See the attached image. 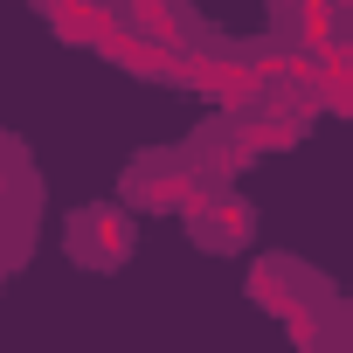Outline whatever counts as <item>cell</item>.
<instances>
[{
  "label": "cell",
  "mask_w": 353,
  "mask_h": 353,
  "mask_svg": "<svg viewBox=\"0 0 353 353\" xmlns=\"http://www.w3.org/2000/svg\"><path fill=\"white\" fill-rule=\"evenodd\" d=\"M125 188H132V201L139 208H152V215H194L201 201H208V173L201 166H188V159H139L132 173H125Z\"/></svg>",
  "instance_id": "1"
},
{
  "label": "cell",
  "mask_w": 353,
  "mask_h": 353,
  "mask_svg": "<svg viewBox=\"0 0 353 353\" xmlns=\"http://www.w3.org/2000/svg\"><path fill=\"white\" fill-rule=\"evenodd\" d=\"M181 83H188L201 104L229 111V118H250V111H256V97H263V83H256V70H250L243 56H208V49H188Z\"/></svg>",
  "instance_id": "2"
},
{
  "label": "cell",
  "mask_w": 353,
  "mask_h": 353,
  "mask_svg": "<svg viewBox=\"0 0 353 353\" xmlns=\"http://www.w3.org/2000/svg\"><path fill=\"white\" fill-rule=\"evenodd\" d=\"M104 63H118V70H132V77H145V83H181V63L188 56H173V49H159V42H145L139 28H111L104 35V49H97Z\"/></svg>",
  "instance_id": "7"
},
{
  "label": "cell",
  "mask_w": 353,
  "mask_h": 353,
  "mask_svg": "<svg viewBox=\"0 0 353 353\" xmlns=\"http://www.w3.org/2000/svg\"><path fill=\"white\" fill-rule=\"evenodd\" d=\"M125 250H132V222H125V208H77L70 215V256L77 263H90V270H111V263H125Z\"/></svg>",
  "instance_id": "5"
},
{
  "label": "cell",
  "mask_w": 353,
  "mask_h": 353,
  "mask_svg": "<svg viewBox=\"0 0 353 353\" xmlns=\"http://www.w3.org/2000/svg\"><path fill=\"white\" fill-rule=\"evenodd\" d=\"M125 28H139L145 42H159V49H173V56H188V14H181V8L139 0V8H125Z\"/></svg>",
  "instance_id": "9"
},
{
  "label": "cell",
  "mask_w": 353,
  "mask_h": 353,
  "mask_svg": "<svg viewBox=\"0 0 353 353\" xmlns=\"http://www.w3.org/2000/svg\"><path fill=\"white\" fill-rule=\"evenodd\" d=\"M188 229H194V243H201V250H222V256H229V250H243V243H250L256 215H250V201H243V194H229V188L215 181V188H208V201L188 215Z\"/></svg>",
  "instance_id": "6"
},
{
  "label": "cell",
  "mask_w": 353,
  "mask_h": 353,
  "mask_svg": "<svg viewBox=\"0 0 353 353\" xmlns=\"http://www.w3.org/2000/svg\"><path fill=\"white\" fill-rule=\"evenodd\" d=\"M42 21L56 28V42H77V49H104V35L118 28V14H104V8H90V0H56V8H42Z\"/></svg>",
  "instance_id": "8"
},
{
  "label": "cell",
  "mask_w": 353,
  "mask_h": 353,
  "mask_svg": "<svg viewBox=\"0 0 353 353\" xmlns=\"http://www.w3.org/2000/svg\"><path fill=\"white\" fill-rule=\"evenodd\" d=\"M250 298H256V305H263V312H270V319L291 332V346H305V353L319 346V305H312V298L291 284V270L256 263V270H250Z\"/></svg>",
  "instance_id": "4"
},
{
  "label": "cell",
  "mask_w": 353,
  "mask_h": 353,
  "mask_svg": "<svg viewBox=\"0 0 353 353\" xmlns=\"http://www.w3.org/2000/svg\"><path fill=\"white\" fill-rule=\"evenodd\" d=\"M298 132H305V104L291 97V104H277V111H250V118H236V132L208 139V159H215V166L263 159V152H284V145H298Z\"/></svg>",
  "instance_id": "3"
}]
</instances>
